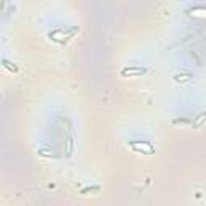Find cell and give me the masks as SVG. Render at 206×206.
Instances as JSON below:
<instances>
[{
    "label": "cell",
    "mask_w": 206,
    "mask_h": 206,
    "mask_svg": "<svg viewBox=\"0 0 206 206\" xmlns=\"http://www.w3.org/2000/svg\"><path fill=\"white\" fill-rule=\"evenodd\" d=\"M205 121H206V113H201V114H200L198 118H196V121L193 122L192 126H193V127H200V126H201V124H203Z\"/></svg>",
    "instance_id": "cell-1"
}]
</instances>
